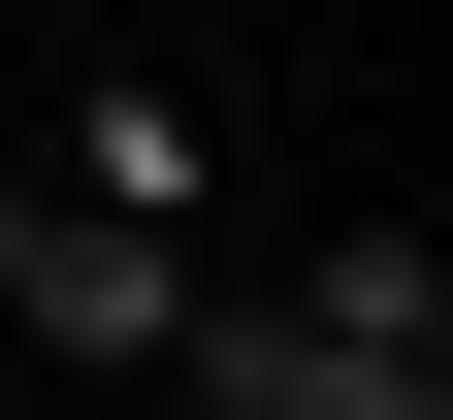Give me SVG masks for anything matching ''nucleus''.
Instances as JSON below:
<instances>
[{"mask_svg":"<svg viewBox=\"0 0 453 420\" xmlns=\"http://www.w3.org/2000/svg\"><path fill=\"white\" fill-rule=\"evenodd\" d=\"M0 324H33V355H162V324H195V259H162V226H97V195H33Z\"/></svg>","mask_w":453,"mask_h":420,"instance_id":"f03ea898","label":"nucleus"},{"mask_svg":"<svg viewBox=\"0 0 453 420\" xmlns=\"http://www.w3.org/2000/svg\"><path fill=\"white\" fill-rule=\"evenodd\" d=\"M0 259H33V162H0Z\"/></svg>","mask_w":453,"mask_h":420,"instance_id":"20e7f679","label":"nucleus"},{"mask_svg":"<svg viewBox=\"0 0 453 420\" xmlns=\"http://www.w3.org/2000/svg\"><path fill=\"white\" fill-rule=\"evenodd\" d=\"M292 324H324V355H388V388H453V259H421V226H357Z\"/></svg>","mask_w":453,"mask_h":420,"instance_id":"7ed1b4c3","label":"nucleus"},{"mask_svg":"<svg viewBox=\"0 0 453 420\" xmlns=\"http://www.w3.org/2000/svg\"><path fill=\"white\" fill-rule=\"evenodd\" d=\"M162 388H195V420H453V388H388V355H324L292 291H195V324H162Z\"/></svg>","mask_w":453,"mask_h":420,"instance_id":"f257e3e1","label":"nucleus"}]
</instances>
